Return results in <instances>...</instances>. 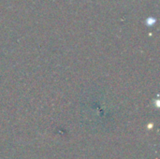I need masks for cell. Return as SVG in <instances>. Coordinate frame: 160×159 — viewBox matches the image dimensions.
I'll use <instances>...</instances> for the list:
<instances>
[{
  "mask_svg": "<svg viewBox=\"0 0 160 159\" xmlns=\"http://www.w3.org/2000/svg\"><path fill=\"white\" fill-rule=\"evenodd\" d=\"M145 22H146V24H147V25L152 26V25L156 22V19H155V18H148Z\"/></svg>",
  "mask_w": 160,
  "mask_h": 159,
  "instance_id": "obj_1",
  "label": "cell"
}]
</instances>
